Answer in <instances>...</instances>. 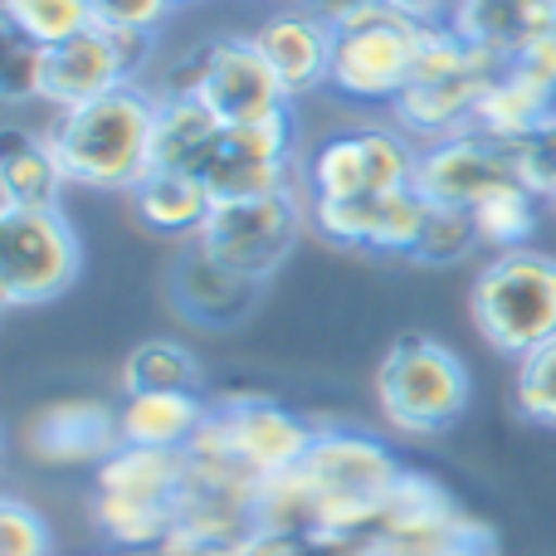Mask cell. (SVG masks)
I'll use <instances>...</instances> for the list:
<instances>
[{"label": "cell", "mask_w": 556, "mask_h": 556, "mask_svg": "<svg viewBox=\"0 0 556 556\" xmlns=\"http://www.w3.org/2000/svg\"><path fill=\"white\" fill-rule=\"evenodd\" d=\"M162 98L147 84H123L78 108H59L49 123V147L68 186L98 195H127L152 172V137Z\"/></svg>", "instance_id": "cell-1"}, {"label": "cell", "mask_w": 556, "mask_h": 556, "mask_svg": "<svg viewBox=\"0 0 556 556\" xmlns=\"http://www.w3.org/2000/svg\"><path fill=\"white\" fill-rule=\"evenodd\" d=\"M498 74L503 68L493 64V59L473 54L444 20L440 25H425L410 88H405L401 103L391 108V123L401 127V132H410L420 147L473 132L479 103Z\"/></svg>", "instance_id": "cell-2"}, {"label": "cell", "mask_w": 556, "mask_h": 556, "mask_svg": "<svg viewBox=\"0 0 556 556\" xmlns=\"http://www.w3.org/2000/svg\"><path fill=\"white\" fill-rule=\"evenodd\" d=\"M473 332L498 356H528L556 337V254L508 250L489 254L469 283Z\"/></svg>", "instance_id": "cell-3"}, {"label": "cell", "mask_w": 556, "mask_h": 556, "mask_svg": "<svg viewBox=\"0 0 556 556\" xmlns=\"http://www.w3.org/2000/svg\"><path fill=\"white\" fill-rule=\"evenodd\" d=\"M376 401L401 434H444L473 401L469 366L430 332H401L376 366Z\"/></svg>", "instance_id": "cell-4"}, {"label": "cell", "mask_w": 556, "mask_h": 556, "mask_svg": "<svg viewBox=\"0 0 556 556\" xmlns=\"http://www.w3.org/2000/svg\"><path fill=\"white\" fill-rule=\"evenodd\" d=\"M317 425L298 410L269 401V395H225L211 405L201 440L191 444V459H211L225 469H240L244 479L269 483L278 473L298 469L303 454L313 450Z\"/></svg>", "instance_id": "cell-5"}, {"label": "cell", "mask_w": 556, "mask_h": 556, "mask_svg": "<svg viewBox=\"0 0 556 556\" xmlns=\"http://www.w3.org/2000/svg\"><path fill=\"white\" fill-rule=\"evenodd\" d=\"M332 78L327 93L352 108H395L410 88L415 54H420L425 25L391 5H366L346 25L332 29Z\"/></svg>", "instance_id": "cell-6"}, {"label": "cell", "mask_w": 556, "mask_h": 556, "mask_svg": "<svg viewBox=\"0 0 556 556\" xmlns=\"http://www.w3.org/2000/svg\"><path fill=\"white\" fill-rule=\"evenodd\" d=\"M415 166H420V142L410 132L395 123H366L313 142V152L298 162V181L307 201H356L415 186Z\"/></svg>", "instance_id": "cell-7"}, {"label": "cell", "mask_w": 556, "mask_h": 556, "mask_svg": "<svg viewBox=\"0 0 556 556\" xmlns=\"http://www.w3.org/2000/svg\"><path fill=\"white\" fill-rule=\"evenodd\" d=\"M313 230V201H307L303 181L283 186L269 195H250V201H215L211 220L201 230V244L230 269L269 278L293 260L298 240Z\"/></svg>", "instance_id": "cell-8"}, {"label": "cell", "mask_w": 556, "mask_h": 556, "mask_svg": "<svg viewBox=\"0 0 556 556\" xmlns=\"http://www.w3.org/2000/svg\"><path fill=\"white\" fill-rule=\"evenodd\" d=\"M84 274V240L64 205L0 211V298L5 307L59 303Z\"/></svg>", "instance_id": "cell-9"}, {"label": "cell", "mask_w": 556, "mask_h": 556, "mask_svg": "<svg viewBox=\"0 0 556 556\" xmlns=\"http://www.w3.org/2000/svg\"><path fill=\"white\" fill-rule=\"evenodd\" d=\"M201 181L215 201H250L298 181V123L293 108L264 123H225L215 152L205 156Z\"/></svg>", "instance_id": "cell-10"}, {"label": "cell", "mask_w": 556, "mask_h": 556, "mask_svg": "<svg viewBox=\"0 0 556 556\" xmlns=\"http://www.w3.org/2000/svg\"><path fill=\"white\" fill-rule=\"evenodd\" d=\"M522 186L518 152L498 137L459 132L444 142L420 147V166H415V191L430 205H454V211H473L489 195Z\"/></svg>", "instance_id": "cell-11"}, {"label": "cell", "mask_w": 556, "mask_h": 556, "mask_svg": "<svg viewBox=\"0 0 556 556\" xmlns=\"http://www.w3.org/2000/svg\"><path fill=\"white\" fill-rule=\"evenodd\" d=\"M425 215H430V201L415 186H401V191L356 195V201H313V230L327 244H342L356 254L410 260L420 244Z\"/></svg>", "instance_id": "cell-12"}, {"label": "cell", "mask_w": 556, "mask_h": 556, "mask_svg": "<svg viewBox=\"0 0 556 556\" xmlns=\"http://www.w3.org/2000/svg\"><path fill=\"white\" fill-rule=\"evenodd\" d=\"M166 293H172L181 323L205 327V332H230V327L254 317V307H260V298H264V283L230 269V264H220L201 240H191L176 254Z\"/></svg>", "instance_id": "cell-13"}, {"label": "cell", "mask_w": 556, "mask_h": 556, "mask_svg": "<svg viewBox=\"0 0 556 556\" xmlns=\"http://www.w3.org/2000/svg\"><path fill=\"white\" fill-rule=\"evenodd\" d=\"M201 103L220 123H264L274 113H288L293 98L283 93L269 59L260 54L254 35H215L211 59H205Z\"/></svg>", "instance_id": "cell-14"}, {"label": "cell", "mask_w": 556, "mask_h": 556, "mask_svg": "<svg viewBox=\"0 0 556 556\" xmlns=\"http://www.w3.org/2000/svg\"><path fill=\"white\" fill-rule=\"evenodd\" d=\"M29 459L49 469H74V464H103L113 450H123V425L117 410L103 401H54L29 415L25 425Z\"/></svg>", "instance_id": "cell-15"}, {"label": "cell", "mask_w": 556, "mask_h": 556, "mask_svg": "<svg viewBox=\"0 0 556 556\" xmlns=\"http://www.w3.org/2000/svg\"><path fill=\"white\" fill-rule=\"evenodd\" d=\"M254 45H260V54L269 59V68L278 74V84H283V93L293 98H307L317 93V88H327V78H332V25L327 20H317L313 10L303 5H288V10H274V15H264L260 25L250 29Z\"/></svg>", "instance_id": "cell-16"}, {"label": "cell", "mask_w": 556, "mask_h": 556, "mask_svg": "<svg viewBox=\"0 0 556 556\" xmlns=\"http://www.w3.org/2000/svg\"><path fill=\"white\" fill-rule=\"evenodd\" d=\"M444 25L473 49L508 68L518 54H528L538 39L556 29V0H454Z\"/></svg>", "instance_id": "cell-17"}, {"label": "cell", "mask_w": 556, "mask_h": 556, "mask_svg": "<svg viewBox=\"0 0 556 556\" xmlns=\"http://www.w3.org/2000/svg\"><path fill=\"white\" fill-rule=\"evenodd\" d=\"M127 205H132V220L142 225L147 235L191 244V240H201L205 220H211L215 195H211V186H205L201 176L162 172V166H152V172L127 191Z\"/></svg>", "instance_id": "cell-18"}, {"label": "cell", "mask_w": 556, "mask_h": 556, "mask_svg": "<svg viewBox=\"0 0 556 556\" xmlns=\"http://www.w3.org/2000/svg\"><path fill=\"white\" fill-rule=\"evenodd\" d=\"M123 64H117L113 45H108V29L93 25L84 35L64 39V45L49 49L45 59V103L54 108H78V103H93V98L113 93L123 88Z\"/></svg>", "instance_id": "cell-19"}, {"label": "cell", "mask_w": 556, "mask_h": 556, "mask_svg": "<svg viewBox=\"0 0 556 556\" xmlns=\"http://www.w3.org/2000/svg\"><path fill=\"white\" fill-rule=\"evenodd\" d=\"M211 405L201 391H142L123 395L117 405V425H123V444H142V450H176L186 454L201 440Z\"/></svg>", "instance_id": "cell-20"}, {"label": "cell", "mask_w": 556, "mask_h": 556, "mask_svg": "<svg viewBox=\"0 0 556 556\" xmlns=\"http://www.w3.org/2000/svg\"><path fill=\"white\" fill-rule=\"evenodd\" d=\"M68 191V176L59 166L49 137L29 127H5L0 137V211H45Z\"/></svg>", "instance_id": "cell-21"}, {"label": "cell", "mask_w": 556, "mask_h": 556, "mask_svg": "<svg viewBox=\"0 0 556 556\" xmlns=\"http://www.w3.org/2000/svg\"><path fill=\"white\" fill-rule=\"evenodd\" d=\"M186 483H191V459L176 450H142V444H123L98 464V493H117V498H147V503H186Z\"/></svg>", "instance_id": "cell-22"}, {"label": "cell", "mask_w": 556, "mask_h": 556, "mask_svg": "<svg viewBox=\"0 0 556 556\" xmlns=\"http://www.w3.org/2000/svg\"><path fill=\"white\" fill-rule=\"evenodd\" d=\"M220 127L225 123L201 103V98H162L156 137H152V166L201 176L205 156H211L215 142H220Z\"/></svg>", "instance_id": "cell-23"}, {"label": "cell", "mask_w": 556, "mask_h": 556, "mask_svg": "<svg viewBox=\"0 0 556 556\" xmlns=\"http://www.w3.org/2000/svg\"><path fill=\"white\" fill-rule=\"evenodd\" d=\"M552 113H556L552 93H542V88H532L528 78H518L513 68H503V74L489 84V93H483L479 117H473V132L498 137V142L518 147L522 137L538 132Z\"/></svg>", "instance_id": "cell-24"}, {"label": "cell", "mask_w": 556, "mask_h": 556, "mask_svg": "<svg viewBox=\"0 0 556 556\" xmlns=\"http://www.w3.org/2000/svg\"><path fill=\"white\" fill-rule=\"evenodd\" d=\"M142 391H201V362L191 346L172 342V337L137 342L123 362V395Z\"/></svg>", "instance_id": "cell-25"}, {"label": "cell", "mask_w": 556, "mask_h": 556, "mask_svg": "<svg viewBox=\"0 0 556 556\" xmlns=\"http://www.w3.org/2000/svg\"><path fill=\"white\" fill-rule=\"evenodd\" d=\"M542 195L528 186H508V191L489 195L483 205H473V225L489 254H508V250H532L542 230Z\"/></svg>", "instance_id": "cell-26"}, {"label": "cell", "mask_w": 556, "mask_h": 556, "mask_svg": "<svg viewBox=\"0 0 556 556\" xmlns=\"http://www.w3.org/2000/svg\"><path fill=\"white\" fill-rule=\"evenodd\" d=\"M342 556H493V532L479 528L473 518H454L440 532H415V538H395V532H366L352 552Z\"/></svg>", "instance_id": "cell-27"}, {"label": "cell", "mask_w": 556, "mask_h": 556, "mask_svg": "<svg viewBox=\"0 0 556 556\" xmlns=\"http://www.w3.org/2000/svg\"><path fill=\"white\" fill-rule=\"evenodd\" d=\"M459 518L454 498L444 493V483H434L430 473H401V483L391 489V503L381 513L376 532H395V538H415V532H440Z\"/></svg>", "instance_id": "cell-28"}, {"label": "cell", "mask_w": 556, "mask_h": 556, "mask_svg": "<svg viewBox=\"0 0 556 556\" xmlns=\"http://www.w3.org/2000/svg\"><path fill=\"white\" fill-rule=\"evenodd\" d=\"M0 20H5L10 35H25L45 49L98 25L93 0H0Z\"/></svg>", "instance_id": "cell-29"}, {"label": "cell", "mask_w": 556, "mask_h": 556, "mask_svg": "<svg viewBox=\"0 0 556 556\" xmlns=\"http://www.w3.org/2000/svg\"><path fill=\"white\" fill-rule=\"evenodd\" d=\"M483 250L473 211H454V205H430L425 215L420 244H415L410 264H430V269H454V264H469Z\"/></svg>", "instance_id": "cell-30"}, {"label": "cell", "mask_w": 556, "mask_h": 556, "mask_svg": "<svg viewBox=\"0 0 556 556\" xmlns=\"http://www.w3.org/2000/svg\"><path fill=\"white\" fill-rule=\"evenodd\" d=\"M513 410L528 425L556 430V337L542 342L538 352L518 356V371H513Z\"/></svg>", "instance_id": "cell-31"}, {"label": "cell", "mask_w": 556, "mask_h": 556, "mask_svg": "<svg viewBox=\"0 0 556 556\" xmlns=\"http://www.w3.org/2000/svg\"><path fill=\"white\" fill-rule=\"evenodd\" d=\"M45 59H49L45 45H35V39L10 35V29H5V68H0V93H5L10 108L45 103Z\"/></svg>", "instance_id": "cell-32"}, {"label": "cell", "mask_w": 556, "mask_h": 556, "mask_svg": "<svg viewBox=\"0 0 556 556\" xmlns=\"http://www.w3.org/2000/svg\"><path fill=\"white\" fill-rule=\"evenodd\" d=\"M0 556H54V532L25 498L0 503Z\"/></svg>", "instance_id": "cell-33"}, {"label": "cell", "mask_w": 556, "mask_h": 556, "mask_svg": "<svg viewBox=\"0 0 556 556\" xmlns=\"http://www.w3.org/2000/svg\"><path fill=\"white\" fill-rule=\"evenodd\" d=\"M513 152H518V176H522V186H528V191H538L542 201L552 205V201H556V113H552L532 137H522Z\"/></svg>", "instance_id": "cell-34"}, {"label": "cell", "mask_w": 556, "mask_h": 556, "mask_svg": "<svg viewBox=\"0 0 556 556\" xmlns=\"http://www.w3.org/2000/svg\"><path fill=\"white\" fill-rule=\"evenodd\" d=\"M176 0H93V20L108 29H162Z\"/></svg>", "instance_id": "cell-35"}, {"label": "cell", "mask_w": 556, "mask_h": 556, "mask_svg": "<svg viewBox=\"0 0 556 556\" xmlns=\"http://www.w3.org/2000/svg\"><path fill=\"white\" fill-rule=\"evenodd\" d=\"M108 45H113L127 84H142L147 68L156 64V29H108Z\"/></svg>", "instance_id": "cell-36"}, {"label": "cell", "mask_w": 556, "mask_h": 556, "mask_svg": "<svg viewBox=\"0 0 556 556\" xmlns=\"http://www.w3.org/2000/svg\"><path fill=\"white\" fill-rule=\"evenodd\" d=\"M508 68H513L518 78H528L532 88H542V93H552V98H556V29H552L547 39H538V45H532L528 54L513 59Z\"/></svg>", "instance_id": "cell-37"}, {"label": "cell", "mask_w": 556, "mask_h": 556, "mask_svg": "<svg viewBox=\"0 0 556 556\" xmlns=\"http://www.w3.org/2000/svg\"><path fill=\"white\" fill-rule=\"evenodd\" d=\"M298 5H303V10H313V15L317 20H327V25H346V20H352V15H362V10L366 5H376V0H298Z\"/></svg>", "instance_id": "cell-38"}, {"label": "cell", "mask_w": 556, "mask_h": 556, "mask_svg": "<svg viewBox=\"0 0 556 556\" xmlns=\"http://www.w3.org/2000/svg\"><path fill=\"white\" fill-rule=\"evenodd\" d=\"M381 5H391V10H401V15H410V20H420V25H440V20H450V10H454V0H381Z\"/></svg>", "instance_id": "cell-39"}, {"label": "cell", "mask_w": 556, "mask_h": 556, "mask_svg": "<svg viewBox=\"0 0 556 556\" xmlns=\"http://www.w3.org/2000/svg\"><path fill=\"white\" fill-rule=\"evenodd\" d=\"M123 556H166V552H123Z\"/></svg>", "instance_id": "cell-40"}, {"label": "cell", "mask_w": 556, "mask_h": 556, "mask_svg": "<svg viewBox=\"0 0 556 556\" xmlns=\"http://www.w3.org/2000/svg\"><path fill=\"white\" fill-rule=\"evenodd\" d=\"M181 5H195V0H176V10H181Z\"/></svg>", "instance_id": "cell-41"}, {"label": "cell", "mask_w": 556, "mask_h": 556, "mask_svg": "<svg viewBox=\"0 0 556 556\" xmlns=\"http://www.w3.org/2000/svg\"><path fill=\"white\" fill-rule=\"evenodd\" d=\"M552 205H556V201H552Z\"/></svg>", "instance_id": "cell-42"}]
</instances>
